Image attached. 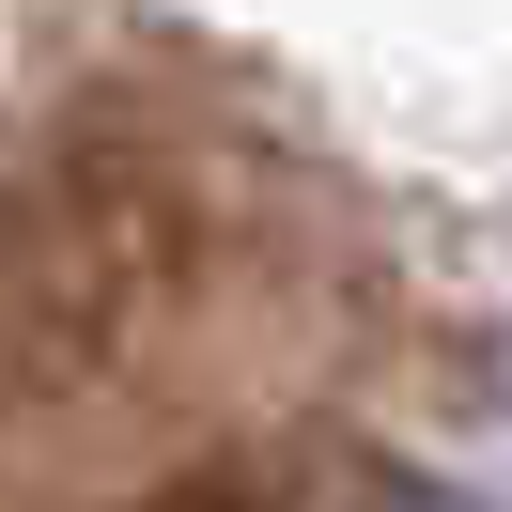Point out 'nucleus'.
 I'll use <instances>...</instances> for the list:
<instances>
[{"instance_id": "obj_1", "label": "nucleus", "mask_w": 512, "mask_h": 512, "mask_svg": "<svg viewBox=\"0 0 512 512\" xmlns=\"http://www.w3.org/2000/svg\"><path fill=\"white\" fill-rule=\"evenodd\" d=\"M497 419H512V342H497Z\"/></svg>"}]
</instances>
